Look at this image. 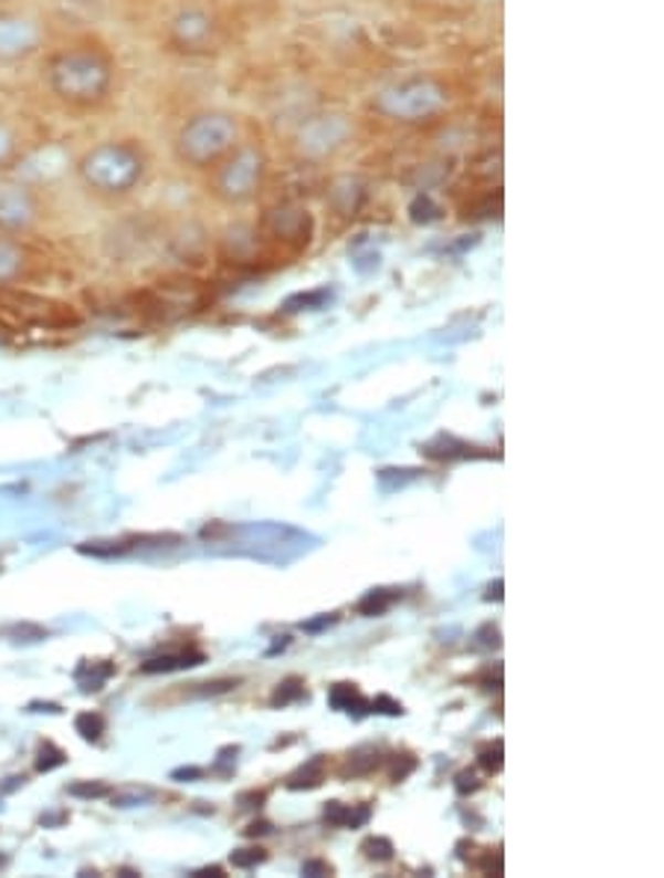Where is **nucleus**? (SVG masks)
Segmentation results:
<instances>
[{
    "label": "nucleus",
    "instance_id": "obj_11",
    "mask_svg": "<svg viewBox=\"0 0 664 878\" xmlns=\"http://www.w3.org/2000/svg\"><path fill=\"white\" fill-rule=\"evenodd\" d=\"M393 604H396V595H393V592H387V589H372V592H367L363 598H360L358 613H360V616H367V618H372V616H384L387 609L393 607Z\"/></svg>",
    "mask_w": 664,
    "mask_h": 878
},
{
    "label": "nucleus",
    "instance_id": "obj_12",
    "mask_svg": "<svg viewBox=\"0 0 664 878\" xmlns=\"http://www.w3.org/2000/svg\"><path fill=\"white\" fill-rule=\"evenodd\" d=\"M302 698H307L305 680H302V678H287L284 683H278V689H275V692H272L270 704L272 707H287V704H296V701H302Z\"/></svg>",
    "mask_w": 664,
    "mask_h": 878
},
{
    "label": "nucleus",
    "instance_id": "obj_30",
    "mask_svg": "<svg viewBox=\"0 0 664 878\" xmlns=\"http://www.w3.org/2000/svg\"><path fill=\"white\" fill-rule=\"evenodd\" d=\"M272 832V825L270 823H252L249 825V828H245V834H249V837H261V834H270Z\"/></svg>",
    "mask_w": 664,
    "mask_h": 878
},
{
    "label": "nucleus",
    "instance_id": "obj_9",
    "mask_svg": "<svg viewBox=\"0 0 664 878\" xmlns=\"http://www.w3.org/2000/svg\"><path fill=\"white\" fill-rule=\"evenodd\" d=\"M325 781V757H314L305 766H298L293 775L287 778V790L298 793V790H316Z\"/></svg>",
    "mask_w": 664,
    "mask_h": 878
},
{
    "label": "nucleus",
    "instance_id": "obj_3",
    "mask_svg": "<svg viewBox=\"0 0 664 878\" xmlns=\"http://www.w3.org/2000/svg\"><path fill=\"white\" fill-rule=\"evenodd\" d=\"M33 213H36V208H33V199L24 187L0 181V228L3 231L28 228Z\"/></svg>",
    "mask_w": 664,
    "mask_h": 878
},
{
    "label": "nucleus",
    "instance_id": "obj_7",
    "mask_svg": "<svg viewBox=\"0 0 664 878\" xmlns=\"http://www.w3.org/2000/svg\"><path fill=\"white\" fill-rule=\"evenodd\" d=\"M328 704H331L334 710H340V713H355V715L369 713V701L360 696L355 683H337V687H331V692H328Z\"/></svg>",
    "mask_w": 664,
    "mask_h": 878
},
{
    "label": "nucleus",
    "instance_id": "obj_10",
    "mask_svg": "<svg viewBox=\"0 0 664 878\" xmlns=\"http://www.w3.org/2000/svg\"><path fill=\"white\" fill-rule=\"evenodd\" d=\"M381 766V754L376 749H363V752L351 754L349 763L342 766V778H358V775H369L372 770Z\"/></svg>",
    "mask_w": 664,
    "mask_h": 878
},
{
    "label": "nucleus",
    "instance_id": "obj_29",
    "mask_svg": "<svg viewBox=\"0 0 664 878\" xmlns=\"http://www.w3.org/2000/svg\"><path fill=\"white\" fill-rule=\"evenodd\" d=\"M334 621H337V616H323V618H316V621H307L305 630L307 634H319V630H325V627L334 625Z\"/></svg>",
    "mask_w": 664,
    "mask_h": 878
},
{
    "label": "nucleus",
    "instance_id": "obj_17",
    "mask_svg": "<svg viewBox=\"0 0 664 878\" xmlns=\"http://www.w3.org/2000/svg\"><path fill=\"white\" fill-rule=\"evenodd\" d=\"M63 763H65V752L63 749H56L54 743H45L42 749H39V757H36L39 772H54V770H60Z\"/></svg>",
    "mask_w": 664,
    "mask_h": 878
},
{
    "label": "nucleus",
    "instance_id": "obj_26",
    "mask_svg": "<svg viewBox=\"0 0 664 878\" xmlns=\"http://www.w3.org/2000/svg\"><path fill=\"white\" fill-rule=\"evenodd\" d=\"M302 876H331V867L325 860H307L302 867Z\"/></svg>",
    "mask_w": 664,
    "mask_h": 878
},
{
    "label": "nucleus",
    "instance_id": "obj_28",
    "mask_svg": "<svg viewBox=\"0 0 664 878\" xmlns=\"http://www.w3.org/2000/svg\"><path fill=\"white\" fill-rule=\"evenodd\" d=\"M263 802H266V793H257V790H252V793H243V796H240V805L243 807H261Z\"/></svg>",
    "mask_w": 664,
    "mask_h": 878
},
{
    "label": "nucleus",
    "instance_id": "obj_32",
    "mask_svg": "<svg viewBox=\"0 0 664 878\" xmlns=\"http://www.w3.org/2000/svg\"><path fill=\"white\" fill-rule=\"evenodd\" d=\"M485 598H487V600H503V579H496L494 586L487 589Z\"/></svg>",
    "mask_w": 664,
    "mask_h": 878
},
{
    "label": "nucleus",
    "instance_id": "obj_19",
    "mask_svg": "<svg viewBox=\"0 0 664 878\" xmlns=\"http://www.w3.org/2000/svg\"><path fill=\"white\" fill-rule=\"evenodd\" d=\"M263 860H266V851H263L261 846L231 851V864H234L236 869H254L257 864H263Z\"/></svg>",
    "mask_w": 664,
    "mask_h": 878
},
{
    "label": "nucleus",
    "instance_id": "obj_16",
    "mask_svg": "<svg viewBox=\"0 0 664 878\" xmlns=\"http://www.w3.org/2000/svg\"><path fill=\"white\" fill-rule=\"evenodd\" d=\"M113 793L109 784H101V781H77L68 787V796L74 798H107Z\"/></svg>",
    "mask_w": 664,
    "mask_h": 878
},
{
    "label": "nucleus",
    "instance_id": "obj_21",
    "mask_svg": "<svg viewBox=\"0 0 664 878\" xmlns=\"http://www.w3.org/2000/svg\"><path fill=\"white\" fill-rule=\"evenodd\" d=\"M369 713H381V715H402V704L393 701L390 696H378L376 701H369Z\"/></svg>",
    "mask_w": 664,
    "mask_h": 878
},
{
    "label": "nucleus",
    "instance_id": "obj_24",
    "mask_svg": "<svg viewBox=\"0 0 664 878\" xmlns=\"http://www.w3.org/2000/svg\"><path fill=\"white\" fill-rule=\"evenodd\" d=\"M455 787H459L461 796H470V793H476V790L482 787V781L476 778V772H461L459 784H455Z\"/></svg>",
    "mask_w": 664,
    "mask_h": 878
},
{
    "label": "nucleus",
    "instance_id": "obj_15",
    "mask_svg": "<svg viewBox=\"0 0 664 878\" xmlns=\"http://www.w3.org/2000/svg\"><path fill=\"white\" fill-rule=\"evenodd\" d=\"M360 851L367 855L369 860H390L393 858V840H387V837H367V840L360 843Z\"/></svg>",
    "mask_w": 664,
    "mask_h": 878
},
{
    "label": "nucleus",
    "instance_id": "obj_27",
    "mask_svg": "<svg viewBox=\"0 0 664 878\" xmlns=\"http://www.w3.org/2000/svg\"><path fill=\"white\" fill-rule=\"evenodd\" d=\"M201 775H204V770H198V766H183V770L171 772V781H192V778H201Z\"/></svg>",
    "mask_w": 664,
    "mask_h": 878
},
{
    "label": "nucleus",
    "instance_id": "obj_20",
    "mask_svg": "<svg viewBox=\"0 0 664 878\" xmlns=\"http://www.w3.org/2000/svg\"><path fill=\"white\" fill-rule=\"evenodd\" d=\"M325 823L334 825V828H349L351 805H342V802H328V805H325Z\"/></svg>",
    "mask_w": 664,
    "mask_h": 878
},
{
    "label": "nucleus",
    "instance_id": "obj_8",
    "mask_svg": "<svg viewBox=\"0 0 664 878\" xmlns=\"http://www.w3.org/2000/svg\"><path fill=\"white\" fill-rule=\"evenodd\" d=\"M113 671H116L113 662H83L81 669L74 671V678H77L83 692H98L113 678Z\"/></svg>",
    "mask_w": 664,
    "mask_h": 878
},
{
    "label": "nucleus",
    "instance_id": "obj_22",
    "mask_svg": "<svg viewBox=\"0 0 664 878\" xmlns=\"http://www.w3.org/2000/svg\"><path fill=\"white\" fill-rule=\"evenodd\" d=\"M413 770H417V757H411V754H402V757H396L393 766H390V781H404Z\"/></svg>",
    "mask_w": 664,
    "mask_h": 878
},
{
    "label": "nucleus",
    "instance_id": "obj_23",
    "mask_svg": "<svg viewBox=\"0 0 664 878\" xmlns=\"http://www.w3.org/2000/svg\"><path fill=\"white\" fill-rule=\"evenodd\" d=\"M198 696H222V692H231L236 689V680H213V683H198Z\"/></svg>",
    "mask_w": 664,
    "mask_h": 878
},
{
    "label": "nucleus",
    "instance_id": "obj_1",
    "mask_svg": "<svg viewBox=\"0 0 664 878\" xmlns=\"http://www.w3.org/2000/svg\"><path fill=\"white\" fill-rule=\"evenodd\" d=\"M51 83L65 101L92 104L107 92L109 63L95 51H65L51 63Z\"/></svg>",
    "mask_w": 664,
    "mask_h": 878
},
{
    "label": "nucleus",
    "instance_id": "obj_2",
    "mask_svg": "<svg viewBox=\"0 0 664 878\" xmlns=\"http://www.w3.org/2000/svg\"><path fill=\"white\" fill-rule=\"evenodd\" d=\"M83 181L101 192H125L130 190L139 175H143V160L130 145H101L95 151L83 157L81 164Z\"/></svg>",
    "mask_w": 664,
    "mask_h": 878
},
{
    "label": "nucleus",
    "instance_id": "obj_13",
    "mask_svg": "<svg viewBox=\"0 0 664 878\" xmlns=\"http://www.w3.org/2000/svg\"><path fill=\"white\" fill-rule=\"evenodd\" d=\"M74 731L86 740V743H98L101 736H104V731H107V722H104V715L101 713H81L77 719H74Z\"/></svg>",
    "mask_w": 664,
    "mask_h": 878
},
{
    "label": "nucleus",
    "instance_id": "obj_18",
    "mask_svg": "<svg viewBox=\"0 0 664 878\" xmlns=\"http://www.w3.org/2000/svg\"><path fill=\"white\" fill-rule=\"evenodd\" d=\"M478 763H482V770L485 772L503 770V740L482 745V749H478Z\"/></svg>",
    "mask_w": 664,
    "mask_h": 878
},
{
    "label": "nucleus",
    "instance_id": "obj_31",
    "mask_svg": "<svg viewBox=\"0 0 664 878\" xmlns=\"http://www.w3.org/2000/svg\"><path fill=\"white\" fill-rule=\"evenodd\" d=\"M192 876H196V878H219V876H225V869H222V867H204V869H196Z\"/></svg>",
    "mask_w": 664,
    "mask_h": 878
},
{
    "label": "nucleus",
    "instance_id": "obj_25",
    "mask_svg": "<svg viewBox=\"0 0 664 878\" xmlns=\"http://www.w3.org/2000/svg\"><path fill=\"white\" fill-rule=\"evenodd\" d=\"M12 148H15V143H12V134L7 130V127L0 125V166L7 164L12 157Z\"/></svg>",
    "mask_w": 664,
    "mask_h": 878
},
{
    "label": "nucleus",
    "instance_id": "obj_4",
    "mask_svg": "<svg viewBox=\"0 0 664 878\" xmlns=\"http://www.w3.org/2000/svg\"><path fill=\"white\" fill-rule=\"evenodd\" d=\"M36 45V30L21 19H0V60L21 56Z\"/></svg>",
    "mask_w": 664,
    "mask_h": 878
},
{
    "label": "nucleus",
    "instance_id": "obj_5",
    "mask_svg": "<svg viewBox=\"0 0 664 878\" xmlns=\"http://www.w3.org/2000/svg\"><path fill=\"white\" fill-rule=\"evenodd\" d=\"M422 456H429L434 462H459V459H487L491 453H478V447H470L452 435H438L434 441L422 445Z\"/></svg>",
    "mask_w": 664,
    "mask_h": 878
},
{
    "label": "nucleus",
    "instance_id": "obj_6",
    "mask_svg": "<svg viewBox=\"0 0 664 878\" xmlns=\"http://www.w3.org/2000/svg\"><path fill=\"white\" fill-rule=\"evenodd\" d=\"M207 657L201 651H171V654H160V657H151V660L143 662L145 675H166V671H183V669H196L201 666Z\"/></svg>",
    "mask_w": 664,
    "mask_h": 878
},
{
    "label": "nucleus",
    "instance_id": "obj_14",
    "mask_svg": "<svg viewBox=\"0 0 664 878\" xmlns=\"http://www.w3.org/2000/svg\"><path fill=\"white\" fill-rule=\"evenodd\" d=\"M21 270V252L10 240H0V284L10 281Z\"/></svg>",
    "mask_w": 664,
    "mask_h": 878
}]
</instances>
